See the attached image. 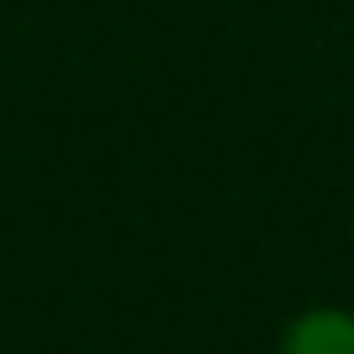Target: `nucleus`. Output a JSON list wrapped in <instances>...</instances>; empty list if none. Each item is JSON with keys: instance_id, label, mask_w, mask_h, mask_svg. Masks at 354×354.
I'll use <instances>...</instances> for the list:
<instances>
[{"instance_id": "f257e3e1", "label": "nucleus", "mask_w": 354, "mask_h": 354, "mask_svg": "<svg viewBox=\"0 0 354 354\" xmlns=\"http://www.w3.org/2000/svg\"><path fill=\"white\" fill-rule=\"evenodd\" d=\"M277 354H354V310L343 304H310L282 326Z\"/></svg>"}]
</instances>
